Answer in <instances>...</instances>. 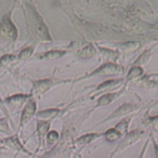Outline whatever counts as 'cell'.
Instances as JSON below:
<instances>
[{"label":"cell","mask_w":158,"mask_h":158,"mask_svg":"<svg viewBox=\"0 0 158 158\" xmlns=\"http://www.w3.org/2000/svg\"><path fill=\"white\" fill-rule=\"evenodd\" d=\"M17 36V31L15 26L10 19L6 18L0 24V36L8 40H14Z\"/></svg>","instance_id":"6da1fadb"},{"label":"cell","mask_w":158,"mask_h":158,"mask_svg":"<svg viewBox=\"0 0 158 158\" xmlns=\"http://www.w3.org/2000/svg\"><path fill=\"white\" fill-rule=\"evenodd\" d=\"M3 143L6 144V146H8L10 148L13 149L15 150H17V151H22L23 153H28V154H31L30 151L27 150V149L24 148V147L23 146V144L21 143L20 141L19 140L17 136H12V137L7 138V139H3Z\"/></svg>","instance_id":"7a4b0ae2"},{"label":"cell","mask_w":158,"mask_h":158,"mask_svg":"<svg viewBox=\"0 0 158 158\" xmlns=\"http://www.w3.org/2000/svg\"><path fill=\"white\" fill-rule=\"evenodd\" d=\"M139 135H140V133H139V132H137V131L132 132V133H130V134H128V136H127V137L123 139V141L119 143V145L118 146V147H117L116 150H115V152L113 153V154L114 153H117V152L121 151V150H123L124 148L127 147L128 146L133 144V143H134L135 141L138 139V137L139 136Z\"/></svg>","instance_id":"3957f363"},{"label":"cell","mask_w":158,"mask_h":158,"mask_svg":"<svg viewBox=\"0 0 158 158\" xmlns=\"http://www.w3.org/2000/svg\"><path fill=\"white\" fill-rule=\"evenodd\" d=\"M35 109H36V104L34 102L30 101L29 102L28 104L24 108L23 111L22 113V117H21V124H25L30 120V118H31L32 115L34 114Z\"/></svg>","instance_id":"277c9868"},{"label":"cell","mask_w":158,"mask_h":158,"mask_svg":"<svg viewBox=\"0 0 158 158\" xmlns=\"http://www.w3.org/2000/svg\"><path fill=\"white\" fill-rule=\"evenodd\" d=\"M120 71L121 68L119 67L116 66L115 64H109L102 67L96 72H100L102 73V74H114V73L118 72Z\"/></svg>","instance_id":"5b68a950"},{"label":"cell","mask_w":158,"mask_h":158,"mask_svg":"<svg viewBox=\"0 0 158 158\" xmlns=\"http://www.w3.org/2000/svg\"><path fill=\"white\" fill-rule=\"evenodd\" d=\"M51 85V81L49 80H44V81H37L35 85L34 88L36 92H39V93H41V92H45L47 89H48L50 88V86Z\"/></svg>","instance_id":"8992f818"},{"label":"cell","mask_w":158,"mask_h":158,"mask_svg":"<svg viewBox=\"0 0 158 158\" xmlns=\"http://www.w3.org/2000/svg\"><path fill=\"white\" fill-rule=\"evenodd\" d=\"M132 109H133V106L129 104H125L123 106H121L118 109H117L116 112H114V114L112 115V116H119V115H125V114L128 113V112H131Z\"/></svg>","instance_id":"52a82bcc"},{"label":"cell","mask_w":158,"mask_h":158,"mask_svg":"<svg viewBox=\"0 0 158 158\" xmlns=\"http://www.w3.org/2000/svg\"><path fill=\"white\" fill-rule=\"evenodd\" d=\"M121 135L122 134H121L118 131H117L115 129H112V130H109V131L106 133V139H107V140L112 142V141L116 140L118 138L120 137Z\"/></svg>","instance_id":"ba28073f"},{"label":"cell","mask_w":158,"mask_h":158,"mask_svg":"<svg viewBox=\"0 0 158 158\" xmlns=\"http://www.w3.org/2000/svg\"><path fill=\"white\" fill-rule=\"evenodd\" d=\"M96 134H87L85 135V136H81V137L79 138L77 140V142L79 144H87L89 143L92 142L95 138L97 137Z\"/></svg>","instance_id":"9c48e42d"},{"label":"cell","mask_w":158,"mask_h":158,"mask_svg":"<svg viewBox=\"0 0 158 158\" xmlns=\"http://www.w3.org/2000/svg\"><path fill=\"white\" fill-rule=\"evenodd\" d=\"M95 49H94L93 47L91 46V45L90 46L83 48V49H81V51H79V54H80V55H81L84 57H91V56H92L94 54H95Z\"/></svg>","instance_id":"30bf717a"},{"label":"cell","mask_w":158,"mask_h":158,"mask_svg":"<svg viewBox=\"0 0 158 158\" xmlns=\"http://www.w3.org/2000/svg\"><path fill=\"white\" fill-rule=\"evenodd\" d=\"M64 54V51H50V52L45 54L44 57L47 59H49V60H55V59L59 58L60 57H61L63 54Z\"/></svg>","instance_id":"8fae6325"},{"label":"cell","mask_w":158,"mask_h":158,"mask_svg":"<svg viewBox=\"0 0 158 158\" xmlns=\"http://www.w3.org/2000/svg\"><path fill=\"white\" fill-rule=\"evenodd\" d=\"M49 128V123L48 122H39L38 123L37 130L40 136H44Z\"/></svg>","instance_id":"7c38bea8"},{"label":"cell","mask_w":158,"mask_h":158,"mask_svg":"<svg viewBox=\"0 0 158 158\" xmlns=\"http://www.w3.org/2000/svg\"><path fill=\"white\" fill-rule=\"evenodd\" d=\"M114 94H107L105 95L98 100V104L99 105H107L112 101V98H114Z\"/></svg>","instance_id":"4fadbf2b"},{"label":"cell","mask_w":158,"mask_h":158,"mask_svg":"<svg viewBox=\"0 0 158 158\" xmlns=\"http://www.w3.org/2000/svg\"><path fill=\"white\" fill-rule=\"evenodd\" d=\"M58 112L57 109H49V110H45L43 112H40L38 115H41V117H52L56 115Z\"/></svg>","instance_id":"5bb4252c"},{"label":"cell","mask_w":158,"mask_h":158,"mask_svg":"<svg viewBox=\"0 0 158 158\" xmlns=\"http://www.w3.org/2000/svg\"><path fill=\"white\" fill-rule=\"evenodd\" d=\"M58 138V133L55 131H51L47 136V141L49 144H53Z\"/></svg>","instance_id":"9a60e30c"},{"label":"cell","mask_w":158,"mask_h":158,"mask_svg":"<svg viewBox=\"0 0 158 158\" xmlns=\"http://www.w3.org/2000/svg\"><path fill=\"white\" fill-rule=\"evenodd\" d=\"M26 98H27V96H26V95H16V96L11 97V98H8L7 101L13 103V104H19V103H20L21 102H23V100L26 99Z\"/></svg>","instance_id":"2e32d148"},{"label":"cell","mask_w":158,"mask_h":158,"mask_svg":"<svg viewBox=\"0 0 158 158\" xmlns=\"http://www.w3.org/2000/svg\"><path fill=\"white\" fill-rule=\"evenodd\" d=\"M142 73V69H141L139 67H135L133 68L130 71V74H129V77H134L136 76L139 75V74Z\"/></svg>","instance_id":"e0dca14e"},{"label":"cell","mask_w":158,"mask_h":158,"mask_svg":"<svg viewBox=\"0 0 158 158\" xmlns=\"http://www.w3.org/2000/svg\"><path fill=\"white\" fill-rule=\"evenodd\" d=\"M32 53V49L30 48H27V49L23 50L22 52L20 53V55H19V58L20 59H27V57H30V55Z\"/></svg>","instance_id":"ac0fdd59"},{"label":"cell","mask_w":158,"mask_h":158,"mask_svg":"<svg viewBox=\"0 0 158 158\" xmlns=\"http://www.w3.org/2000/svg\"><path fill=\"white\" fill-rule=\"evenodd\" d=\"M0 130H2V131H6L8 130V127L4 120H0Z\"/></svg>","instance_id":"d6986e66"},{"label":"cell","mask_w":158,"mask_h":158,"mask_svg":"<svg viewBox=\"0 0 158 158\" xmlns=\"http://www.w3.org/2000/svg\"><path fill=\"white\" fill-rule=\"evenodd\" d=\"M146 147H147V145H145V147H143V150H142V152H141L140 155H139V157H138V158H143V155H144V153H145Z\"/></svg>","instance_id":"ffe728a7"}]
</instances>
